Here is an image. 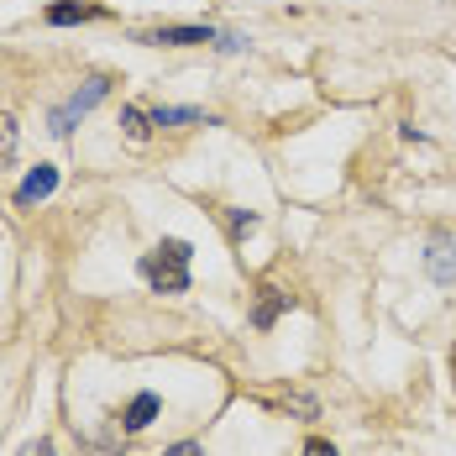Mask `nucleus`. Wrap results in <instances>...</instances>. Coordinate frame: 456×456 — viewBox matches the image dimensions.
<instances>
[{
	"instance_id": "f257e3e1",
	"label": "nucleus",
	"mask_w": 456,
	"mask_h": 456,
	"mask_svg": "<svg viewBox=\"0 0 456 456\" xmlns=\"http://www.w3.org/2000/svg\"><path fill=\"white\" fill-rule=\"evenodd\" d=\"M189 257H194V247L179 241V236H168V241H158V247L142 257V278H147L158 294H183V289H189Z\"/></svg>"
},
{
	"instance_id": "f03ea898",
	"label": "nucleus",
	"mask_w": 456,
	"mask_h": 456,
	"mask_svg": "<svg viewBox=\"0 0 456 456\" xmlns=\"http://www.w3.org/2000/svg\"><path fill=\"white\" fill-rule=\"evenodd\" d=\"M105 94H110V79H105V74H90V79H85V90H74L63 105H58V110H53V132H58V137H69V132L90 116Z\"/></svg>"
},
{
	"instance_id": "7ed1b4c3",
	"label": "nucleus",
	"mask_w": 456,
	"mask_h": 456,
	"mask_svg": "<svg viewBox=\"0 0 456 456\" xmlns=\"http://www.w3.org/2000/svg\"><path fill=\"white\" fill-rule=\"evenodd\" d=\"M53 189H58V168H53V163H37L27 179L16 183V205H21V210H32V205H43Z\"/></svg>"
},
{
	"instance_id": "20e7f679",
	"label": "nucleus",
	"mask_w": 456,
	"mask_h": 456,
	"mask_svg": "<svg viewBox=\"0 0 456 456\" xmlns=\"http://www.w3.org/2000/svg\"><path fill=\"white\" fill-rule=\"evenodd\" d=\"M137 43L147 47H200V43H216L210 27H158V32H142Z\"/></svg>"
},
{
	"instance_id": "39448f33",
	"label": "nucleus",
	"mask_w": 456,
	"mask_h": 456,
	"mask_svg": "<svg viewBox=\"0 0 456 456\" xmlns=\"http://www.w3.org/2000/svg\"><path fill=\"white\" fill-rule=\"evenodd\" d=\"M425 273L436 283H456V241L452 236H436L430 252H425Z\"/></svg>"
},
{
	"instance_id": "423d86ee",
	"label": "nucleus",
	"mask_w": 456,
	"mask_h": 456,
	"mask_svg": "<svg viewBox=\"0 0 456 456\" xmlns=\"http://www.w3.org/2000/svg\"><path fill=\"white\" fill-rule=\"evenodd\" d=\"M158 410H163L158 394H137V399L126 404V414H121V425H126V430H147V425L158 419Z\"/></svg>"
},
{
	"instance_id": "0eeeda50",
	"label": "nucleus",
	"mask_w": 456,
	"mask_h": 456,
	"mask_svg": "<svg viewBox=\"0 0 456 456\" xmlns=\"http://www.w3.org/2000/svg\"><path fill=\"white\" fill-rule=\"evenodd\" d=\"M90 16H100V5H47V27H74V21H90Z\"/></svg>"
},
{
	"instance_id": "6e6552de",
	"label": "nucleus",
	"mask_w": 456,
	"mask_h": 456,
	"mask_svg": "<svg viewBox=\"0 0 456 456\" xmlns=\"http://www.w3.org/2000/svg\"><path fill=\"white\" fill-rule=\"evenodd\" d=\"M283 305H289V294H278V289H263V299H257V310H252V325H257V330H268V325L278 320V310H283Z\"/></svg>"
},
{
	"instance_id": "1a4fd4ad",
	"label": "nucleus",
	"mask_w": 456,
	"mask_h": 456,
	"mask_svg": "<svg viewBox=\"0 0 456 456\" xmlns=\"http://www.w3.org/2000/svg\"><path fill=\"white\" fill-rule=\"evenodd\" d=\"M147 121H152V116H147L142 105H126V110H121V126H126V137H132V142L152 137V126H147Z\"/></svg>"
},
{
	"instance_id": "9d476101",
	"label": "nucleus",
	"mask_w": 456,
	"mask_h": 456,
	"mask_svg": "<svg viewBox=\"0 0 456 456\" xmlns=\"http://www.w3.org/2000/svg\"><path fill=\"white\" fill-rule=\"evenodd\" d=\"M179 121H205L210 126V116H200V110H179V105H158L152 110V126H179Z\"/></svg>"
},
{
	"instance_id": "9b49d317",
	"label": "nucleus",
	"mask_w": 456,
	"mask_h": 456,
	"mask_svg": "<svg viewBox=\"0 0 456 456\" xmlns=\"http://www.w3.org/2000/svg\"><path fill=\"white\" fill-rule=\"evenodd\" d=\"M11 152H16V116H5V110H0V163H5Z\"/></svg>"
},
{
	"instance_id": "f8f14e48",
	"label": "nucleus",
	"mask_w": 456,
	"mask_h": 456,
	"mask_svg": "<svg viewBox=\"0 0 456 456\" xmlns=\"http://www.w3.org/2000/svg\"><path fill=\"white\" fill-rule=\"evenodd\" d=\"M247 231H257V216L252 210H236L231 216V236H247Z\"/></svg>"
},
{
	"instance_id": "ddd939ff",
	"label": "nucleus",
	"mask_w": 456,
	"mask_h": 456,
	"mask_svg": "<svg viewBox=\"0 0 456 456\" xmlns=\"http://www.w3.org/2000/svg\"><path fill=\"white\" fill-rule=\"evenodd\" d=\"M163 456H205V446L200 441H179V446H168Z\"/></svg>"
},
{
	"instance_id": "4468645a",
	"label": "nucleus",
	"mask_w": 456,
	"mask_h": 456,
	"mask_svg": "<svg viewBox=\"0 0 456 456\" xmlns=\"http://www.w3.org/2000/svg\"><path fill=\"white\" fill-rule=\"evenodd\" d=\"M299 456H336V446H330V441H305V452Z\"/></svg>"
},
{
	"instance_id": "2eb2a0df",
	"label": "nucleus",
	"mask_w": 456,
	"mask_h": 456,
	"mask_svg": "<svg viewBox=\"0 0 456 456\" xmlns=\"http://www.w3.org/2000/svg\"><path fill=\"white\" fill-rule=\"evenodd\" d=\"M21 456H58V452H53V441H32Z\"/></svg>"
}]
</instances>
